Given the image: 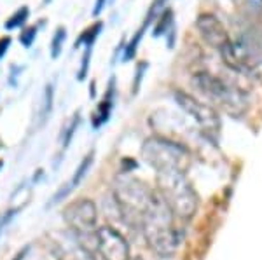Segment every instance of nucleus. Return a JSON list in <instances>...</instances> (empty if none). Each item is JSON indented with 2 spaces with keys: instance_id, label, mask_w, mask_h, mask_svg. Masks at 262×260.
<instances>
[{
  "instance_id": "nucleus-1",
  "label": "nucleus",
  "mask_w": 262,
  "mask_h": 260,
  "mask_svg": "<svg viewBox=\"0 0 262 260\" xmlns=\"http://www.w3.org/2000/svg\"><path fill=\"white\" fill-rule=\"evenodd\" d=\"M175 220L177 217L173 215V211L166 206V203L161 199V196L158 194L154 204H152L149 211L145 213V217H143L140 227L143 238L147 241V246L158 257L168 258L171 255H175V251L179 250L182 234L177 229Z\"/></svg>"
},
{
  "instance_id": "nucleus-2",
  "label": "nucleus",
  "mask_w": 262,
  "mask_h": 260,
  "mask_svg": "<svg viewBox=\"0 0 262 260\" xmlns=\"http://www.w3.org/2000/svg\"><path fill=\"white\" fill-rule=\"evenodd\" d=\"M158 198L145 182L129 175H119L114 182V201L121 219L131 227H142V220Z\"/></svg>"
},
{
  "instance_id": "nucleus-3",
  "label": "nucleus",
  "mask_w": 262,
  "mask_h": 260,
  "mask_svg": "<svg viewBox=\"0 0 262 260\" xmlns=\"http://www.w3.org/2000/svg\"><path fill=\"white\" fill-rule=\"evenodd\" d=\"M158 194L180 220H191L200 208V198L182 171H163L158 173Z\"/></svg>"
},
{
  "instance_id": "nucleus-4",
  "label": "nucleus",
  "mask_w": 262,
  "mask_h": 260,
  "mask_svg": "<svg viewBox=\"0 0 262 260\" xmlns=\"http://www.w3.org/2000/svg\"><path fill=\"white\" fill-rule=\"evenodd\" d=\"M142 157L156 173L163 171H182L187 173L191 156L184 145L163 136H150L142 145Z\"/></svg>"
},
{
  "instance_id": "nucleus-5",
  "label": "nucleus",
  "mask_w": 262,
  "mask_h": 260,
  "mask_svg": "<svg viewBox=\"0 0 262 260\" xmlns=\"http://www.w3.org/2000/svg\"><path fill=\"white\" fill-rule=\"evenodd\" d=\"M192 84L196 86V89L205 93V96H208L213 103L224 108L229 115L242 117L247 112L248 103L243 93L236 87L229 86V84H226L222 79L215 77L208 72H198L194 74Z\"/></svg>"
},
{
  "instance_id": "nucleus-6",
  "label": "nucleus",
  "mask_w": 262,
  "mask_h": 260,
  "mask_svg": "<svg viewBox=\"0 0 262 260\" xmlns=\"http://www.w3.org/2000/svg\"><path fill=\"white\" fill-rule=\"evenodd\" d=\"M63 219L70 232H74L81 241L84 238L96 236L98 209L91 199H79L63 209Z\"/></svg>"
},
{
  "instance_id": "nucleus-7",
  "label": "nucleus",
  "mask_w": 262,
  "mask_h": 260,
  "mask_svg": "<svg viewBox=\"0 0 262 260\" xmlns=\"http://www.w3.org/2000/svg\"><path fill=\"white\" fill-rule=\"evenodd\" d=\"M173 98L179 103V107L185 114H189L196 121V124L201 128V131L205 133L208 138H217L221 133V117L212 107L201 103L200 100H196L194 96L184 93V91L177 89L173 91Z\"/></svg>"
},
{
  "instance_id": "nucleus-8",
  "label": "nucleus",
  "mask_w": 262,
  "mask_h": 260,
  "mask_svg": "<svg viewBox=\"0 0 262 260\" xmlns=\"http://www.w3.org/2000/svg\"><path fill=\"white\" fill-rule=\"evenodd\" d=\"M96 250L103 260H131L128 241L111 225H103L96 230Z\"/></svg>"
},
{
  "instance_id": "nucleus-9",
  "label": "nucleus",
  "mask_w": 262,
  "mask_h": 260,
  "mask_svg": "<svg viewBox=\"0 0 262 260\" xmlns=\"http://www.w3.org/2000/svg\"><path fill=\"white\" fill-rule=\"evenodd\" d=\"M51 245H53L51 250L58 260H95L91 250L70 230L63 234H54Z\"/></svg>"
},
{
  "instance_id": "nucleus-10",
  "label": "nucleus",
  "mask_w": 262,
  "mask_h": 260,
  "mask_svg": "<svg viewBox=\"0 0 262 260\" xmlns=\"http://www.w3.org/2000/svg\"><path fill=\"white\" fill-rule=\"evenodd\" d=\"M196 27L201 33L203 40L212 45V48L219 49V53L232 42L231 35L227 33L226 28H224L221 19L215 18L213 14H201L200 18L196 19Z\"/></svg>"
},
{
  "instance_id": "nucleus-11",
  "label": "nucleus",
  "mask_w": 262,
  "mask_h": 260,
  "mask_svg": "<svg viewBox=\"0 0 262 260\" xmlns=\"http://www.w3.org/2000/svg\"><path fill=\"white\" fill-rule=\"evenodd\" d=\"M93 157H95V154L90 152L86 157L82 159L81 164H79V168L75 170V173H74V177H72L70 182L67 183L65 187H61V188H60V192H58V194L54 196V201H60L61 198H65V196L69 194L72 188H75V187L79 185V183L82 182V178L86 177V173H88V170H90V166L93 164Z\"/></svg>"
},
{
  "instance_id": "nucleus-12",
  "label": "nucleus",
  "mask_w": 262,
  "mask_h": 260,
  "mask_svg": "<svg viewBox=\"0 0 262 260\" xmlns=\"http://www.w3.org/2000/svg\"><path fill=\"white\" fill-rule=\"evenodd\" d=\"M112 89H114V81H111V89H108L107 98L98 105V114L93 117V124H95V128H98L100 124L107 123L108 114H111V107H112V94H114Z\"/></svg>"
},
{
  "instance_id": "nucleus-13",
  "label": "nucleus",
  "mask_w": 262,
  "mask_h": 260,
  "mask_svg": "<svg viewBox=\"0 0 262 260\" xmlns=\"http://www.w3.org/2000/svg\"><path fill=\"white\" fill-rule=\"evenodd\" d=\"M101 28H103V23H100V21L93 25V27H90L86 32H82L81 35H79V39L75 40L74 48L77 49V48H81V45H93V44H95V40H96V37L100 35Z\"/></svg>"
},
{
  "instance_id": "nucleus-14",
  "label": "nucleus",
  "mask_w": 262,
  "mask_h": 260,
  "mask_svg": "<svg viewBox=\"0 0 262 260\" xmlns=\"http://www.w3.org/2000/svg\"><path fill=\"white\" fill-rule=\"evenodd\" d=\"M28 14H30V11H28L27 6L19 7V9L16 11L9 19H6L4 28H6V30H16V28L23 27V25L27 23V19H28Z\"/></svg>"
},
{
  "instance_id": "nucleus-15",
  "label": "nucleus",
  "mask_w": 262,
  "mask_h": 260,
  "mask_svg": "<svg viewBox=\"0 0 262 260\" xmlns=\"http://www.w3.org/2000/svg\"><path fill=\"white\" fill-rule=\"evenodd\" d=\"M65 35H67V30L63 27H58L56 32H54V37H53V42H51V56L53 58H58L61 53V44L65 42Z\"/></svg>"
},
{
  "instance_id": "nucleus-16",
  "label": "nucleus",
  "mask_w": 262,
  "mask_h": 260,
  "mask_svg": "<svg viewBox=\"0 0 262 260\" xmlns=\"http://www.w3.org/2000/svg\"><path fill=\"white\" fill-rule=\"evenodd\" d=\"M171 18H173V12L170 9H166L163 12V16L159 18L158 25H156V28H154V37H159L161 33H164V30L171 25Z\"/></svg>"
},
{
  "instance_id": "nucleus-17",
  "label": "nucleus",
  "mask_w": 262,
  "mask_h": 260,
  "mask_svg": "<svg viewBox=\"0 0 262 260\" xmlns=\"http://www.w3.org/2000/svg\"><path fill=\"white\" fill-rule=\"evenodd\" d=\"M143 32H145V27H142L140 30L137 32V35H135V39L129 42V45L124 49V61H128L131 60V58L135 56V53H137V48H138V44H140V40H142V35H143Z\"/></svg>"
},
{
  "instance_id": "nucleus-18",
  "label": "nucleus",
  "mask_w": 262,
  "mask_h": 260,
  "mask_svg": "<svg viewBox=\"0 0 262 260\" xmlns=\"http://www.w3.org/2000/svg\"><path fill=\"white\" fill-rule=\"evenodd\" d=\"M35 37H37V27H27L21 30L19 42L25 45V48H30L33 44V40H35Z\"/></svg>"
},
{
  "instance_id": "nucleus-19",
  "label": "nucleus",
  "mask_w": 262,
  "mask_h": 260,
  "mask_svg": "<svg viewBox=\"0 0 262 260\" xmlns=\"http://www.w3.org/2000/svg\"><path fill=\"white\" fill-rule=\"evenodd\" d=\"M79 119H81V115L75 114V115H74V119H72L70 126L67 128V131L63 133V135H65V140H63V149H67V147H69L70 140H72V136H74L75 129H77V126H79Z\"/></svg>"
},
{
  "instance_id": "nucleus-20",
  "label": "nucleus",
  "mask_w": 262,
  "mask_h": 260,
  "mask_svg": "<svg viewBox=\"0 0 262 260\" xmlns=\"http://www.w3.org/2000/svg\"><path fill=\"white\" fill-rule=\"evenodd\" d=\"M91 49L93 45H86V49H84V56H82V63H81V70H79V81H84L86 79V74H88V66H90V58H91Z\"/></svg>"
},
{
  "instance_id": "nucleus-21",
  "label": "nucleus",
  "mask_w": 262,
  "mask_h": 260,
  "mask_svg": "<svg viewBox=\"0 0 262 260\" xmlns=\"http://www.w3.org/2000/svg\"><path fill=\"white\" fill-rule=\"evenodd\" d=\"M51 105H53V86H46V96H44V107H42V119H46L51 114Z\"/></svg>"
},
{
  "instance_id": "nucleus-22",
  "label": "nucleus",
  "mask_w": 262,
  "mask_h": 260,
  "mask_svg": "<svg viewBox=\"0 0 262 260\" xmlns=\"http://www.w3.org/2000/svg\"><path fill=\"white\" fill-rule=\"evenodd\" d=\"M147 68V63L142 61L140 65H138V70H137V79H135V86H133V94L138 91V87H140V82H142V77H143V72H145Z\"/></svg>"
},
{
  "instance_id": "nucleus-23",
  "label": "nucleus",
  "mask_w": 262,
  "mask_h": 260,
  "mask_svg": "<svg viewBox=\"0 0 262 260\" xmlns=\"http://www.w3.org/2000/svg\"><path fill=\"white\" fill-rule=\"evenodd\" d=\"M16 211H18V209H9V211H6L4 215H0V232H2V229L9 224L12 217L16 215Z\"/></svg>"
},
{
  "instance_id": "nucleus-24",
  "label": "nucleus",
  "mask_w": 262,
  "mask_h": 260,
  "mask_svg": "<svg viewBox=\"0 0 262 260\" xmlns=\"http://www.w3.org/2000/svg\"><path fill=\"white\" fill-rule=\"evenodd\" d=\"M11 42H12L11 37H2L0 39V60L7 54V49L11 48Z\"/></svg>"
},
{
  "instance_id": "nucleus-25",
  "label": "nucleus",
  "mask_w": 262,
  "mask_h": 260,
  "mask_svg": "<svg viewBox=\"0 0 262 260\" xmlns=\"http://www.w3.org/2000/svg\"><path fill=\"white\" fill-rule=\"evenodd\" d=\"M105 4H107V0H96V4H95V11H93V14L98 16L100 12L105 9Z\"/></svg>"
},
{
  "instance_id": "nucleus-26",
  "label": "nucleus",
  "mask_w": 262,
  "mask_h": 260,
  "mask_svg": "<svg viewBox=\"0 0 262 260\" xmlns=\"http://www.w3.org/2000/svg\"><path fill=\"white\" fill-rule=\"evenodd\" d=\"M27 253H28V246H25V248H23V250H19L18 253H16L11 260H25V257H27Z\"/></svg>"
},
{
  "instance_id": "nucleus-27",
  "label": "nucleus",
  "mask_w": 262,
  "mask_h": 260,
  "mask_svg": "<svg viewBox=\"0 0 262 260\" xmlns=\"http://www.w3.org/2000/svg\"><path fill=\"white\" fill-rule=\"evenodd\" d=\"M48 2H51V0H44V4H48Z\"/></svg>"
},
{
  "instance_id": "nucleus-28",
  "label": "nucleus",
  "mask_w": 262,
  "mask_h": 260,
  "mask_svg": "<svg viewBox=\"0 0 262 260\" xmlns=\"http://www.w3.org/2000/svg\"><path fill=\"white\" fill-rule=\"evenodd\" d=\"M0 170H2V161H0Z\"/></svg>"
}]
</instances>
